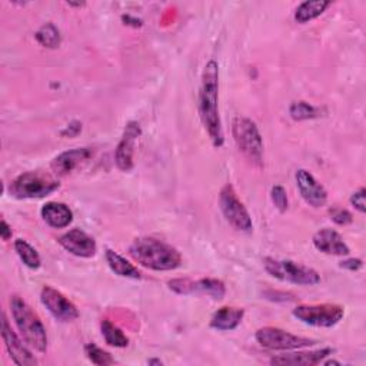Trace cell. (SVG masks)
<instances>
[{
  "instance_id": "44dd1931",
  "label": "cell",
  "mask_w": 366,
  "mask_h": 366,
  "mask_svg": "<svg viewBox=\"0 0 366 366\" xmlns=\"http://www.w3.org/2000/svg\"><path fill=\"white\" fill-rule=\"evenodd\" d=\"M104 257H106V262H107L109 267L112 269V272H114L117 276L129 277V279H140L142 277L140 270L133 263L126 260L123 256L116 253L114 250L106 249Z\"/></svg>"
},
{
  "instance_id": "484cf974",
  "label": "cell",
  "mask_w": 366,
  "mask_h": 366,
  "mask_svg": "<svg viewBox=\"0 0 366 366\" xmlns=\"http://www.w3.org/2000/svg\"><path fill=\"white\" fill-rule=\"evenodd\" d=\"M289 114L293 120H309V119H315L320 116V107H316L307 102L299 100V102H293L289 107Z\"/></svg>"
},
{
  "instance_id": "83f0119b",
  "label": "cell",
  "mask_w": 366,
  "mask_h": 366,
  "mask_svg": "<svg viewBox=\"0 0 366 366\" xmlns=\"http://www.w3.org/2000/svg\"><path fill=\"white\" fill-rule=\"evenodd\" d=\"M270 199L279 212H285L287 209V193L283 186L274 184L270 189Z\"/></svg>"
},
{
  "instance_id": "1f68e13d",
  "label": "cell",
  "mask_w": 366,
  "mask_h": 366,
  "mask_svg": "<svg viewBox=\"0 0 366 366\" xmlns=\"http://www.w3.org/2000/svg\"><path fill=\"white\" fill-rule=\"evenodd\" d=\"M81 130V123L80 122H71L70 124H67V127L64 130H61V136H69V137H74Z\"/></svg>"
},
{
  "instance_id": "7c38bea8",
  "label": "cell",
  "mask_w": 366,
  "mask_h": 366,
  "mask_svg": "<svg viewBox=\"0 0 366 366\" xmlns=\"http://www.w3.org/2000/svg\"><path fill=\"white\" fill-rule=\"evenodd\" d=\"M142 134V127L137 122L132 120L124 126L123 134L116 146L114 152V162L116 166L122 172H129L133 169V156H134V149H136V142L139 140Z\"/></svg>"
},
{
  "instance_id": "8fae6325",
  "label": "cell",
  "mask_w": 366,
  "mask_h": 366,
  "mask_svg": "<svg viewBox=\"0 0 366 366\" xmlns=\"http://www.w3.org/2000/svg\"><path fill=\"white\" fill-rule=\"evenodd\" d=\"M40 300L43 306L51 313V316L59 322H73L79 317V310L73 302H70L57 289L44 285L40 292Z\"/></svg>"
},
{
  "instance_id": "3957f363",
  "label": "cell",
  "mask_w": 366,
  "mask_h": 366,
  "mask_svg": "<svg viewBox=\"0 0 366 366\" xmlns=\"http://www.w3.org/2000/svg\"><path fill=\"white\" fill-rule=\"evenodd\" d=\"M10 309L14 323L23 337L34 350L44 353L47 349V332L39 315L20 296H11Z\"/></svg>"
},
{
  "instance_id": "d4e9b609",
  "label": "cell",
  "mask_w": 366,
  "mask_h": 366,
  "mask_svg": "<svg viewBox=\"0 0 366 366\" xmlns=\"http://www.w3.org/2000/svg\"><path fill=\"white\" fill-rule=\"evenodd\" d=\"M34 37H36V40H37L41 46L49 47V49H56V47H59L60 40H61L60 31H59V29H57L53 23H46V24H43V26L36 31Z\"/></svg>"
},
{
  "instance_id": "30bf717a",
  "label": "cell",
  "mask_w": 366,
  "mask_h": 366,
  "mask_svg": "<svg viewBox=\"0 0 366 366\" xmlns=\"http://www.w3.org/2000/svg\"><path fill=\"white\" fill-rule=\"evenodd\" d=\"M167 286L170 290H173L177 295H199V296H210L213 299H222L226 295V286L219 279H199V280H190V279H172L167 282Z\"/></svg>"
},
{
  "instance_id": "4316f807",
  "label": "cell",
  "mask_w": 366,
  "mask_h": 366,
  "mask_svg": "<svg viewBox=\"0 0 366 366\" xmlns=\"http://www.w3.org/2000/svg\"><path fill=\"white\" fill-rule=\"evenodd\" d=\"M84 355L92 363L97 366H106V365L114 363V359L112 357V355L94 343H87L84 346Z\"/></svg>"
},
{
  "instance_id": "836d02e7",
  "label": "cell",
  "mask_w": 366,
  "mask_h": 366,
  "mask_svg": "<svg viewBox=\"0 0 366 366\" xmlns=\"http://www.w3.org/2000/svg\"><path fill=\"white\" fill-rule=\"evenodd\" d=\"M322 363H325V365H340V363L336 362V360H327V362H322Z\"/></svg>"
},
{
  "instance_id": "ac0fdd59",
  "label": "cell",
  "mask_w": 366,
  "mask_h": 366,
  "mask_svg": "<svg viewBox=\"0 0 366 366\" xmlns=\"http://www.w3.org/2000/svg\"><path fill=\"white\" fill-rule=\"evenodd\" d=\"M313 244L315 247L325 253L333 256H346L350 253L349 246L343 240V237L333 229L323 227L313 234Z\"/></svg>"
},
{
  "instance_id": "e575fe53",
  "label": "cell",
  "mask_w": 366,
  "mask_h": 366,
  "mask_svg": "<svg viewBox=\"0 0 366 366\" xmlns=\"http://www.w3.org/2000/svg\"><path fill=\"white\" fill-rule=\"evenodd\" d=\"M149 363H157V365H162V362H160V360H154V359L149 360Z\"/></svg>"
},
{
  "instance_id": "7402d4cb",
  "label": "cell",
  "mask_w": 366,
  "mask_h": 366,
  "mask_svg": "<svg viewBox=\"0 0 366 366\" xmlns=\"http://www.w3.org/2000/svg\"><path fill=\"white\" fill-rule=\"evenodd\" d=\"M330 6L329 0H306L295 10V20L300 24L319 17Z\"/></svg>"
},
{
  "instance_id": "2e32d148",
  "label": "cell",
  "mask_w": 366,
  "mask_h": 366,
  "mask_svg": "<svg viewBox=\"0 0 366 366\" xmlns=\"http://www.w3.org/2000/svg\"><path fill=\"white\" fill-rule=\"evenodd\" d=\"M335 350L330 347H323L309 352H290L273 356L270 359L272 365H286V366H315L322 363Z\"/></svg>"
},
{
  "instance_id": "6da1fadb",
  "label": "cell",
  "mask_w": 366,
  "mask_h": 366,
  "mask_svg": "<svg viewBox=\"0 0 366 366\" xmlns=\"http://www.w3.org/2000/svg\"><path fill=\"white\" fill-rule=\"evenodd\" d=\"M199 117L214 147H222L224 133L219 114V63L210 59L202 71L197 96Z\"/></svg>"
},
{
  "instance_id": "8992f818",
  "label": "cell",
  "mask_w": 366,
  "mask_h": 366,
  "mask_svg": "<svg viewBox=\"0 0 366 366\" xmlns=\"http://www.w3.org/2000/svg\"><path fill=\"white\" fill-rule=\"evenodd\" d=\"M264 270L283 282H289L293 285H303V286H313L320 282V274L305 264H299L293 260H279L273 257L263 259Z\"/></svg>"
},
{
  "instance_id": "e0dca14e",
  "label": "cell",
  "mask_w": 366,
  "mask_h": 366,
  "mask_svg": "<svg viewBox=\"0 0 366 366\" xmlns=\"http://www.w3.org/2000/svg\"><path fill=\"white\" fill-rule=\"evenodd\" d=\"M93 156L92 147H77V149H70L66 152H61L57 154L51 163L50 167L54 174L57 176H66L70 172H73L79 164L87 162Z\"/></svg>"
},
{
  "instance_id": "4fadbf2b",
  "label": "cell",
  "mask_w": 366,
  "mask_h": 366,
  "mask_svg": "<svg viewBox=\"0 0 366 366\" xmlns=\"http://www.w3.org/2000/svg\"><path fill=\"white\" fill-rule=\"evenodd\" d=\"M1 337H3L4 346H6L11 360L16 365H19V366H34L37 363L36 357L26 347V345H23L21 339L11 329V326H10L4 313H1Z\"/></svg>"
},
{
  "instance_id": "9a60e30c",
  "label": "cell",
  "mask_w": 366,
  "mask_h": 366,
  "mask_svg": "<svg viewBox=\"0 0 366 366\" xmlns=\"http://www.w3.org/2000/svg\"><path fill=\"white\" fill-rule=\"evenodd\" d=\"M59 243L64 250L79 257H92L96 254L97 250L94 239L79 227L70 229L69 232L63 233L59 237Z\"/></svg>"
},
{
  "instance_id": "7a4b0ae2",
  "label": "cell",
  "mask_w": 366,
  "mask_h": 366,
  "mask_svg": "<svg viewBox=\"0 0 366 366\" xmlns=\"http://www.w3.org/2000/svg\"><path fill=\"white\" fill-rule=\"evenodd\" d=\"M129 254L139 264L156 270H174L182 264L180 252L169 243L154 237H137L129 247Z\"/></svg>"
},
{
  "instance_id": "603a6c76",
  "label": "cell",
  "mask_w": 366,
  "mask_h": 366,
  "mask_svg": "<svg viewBox=\"0 0 366 366\" xmlns=\"http://www.w3.org/2000/svg\"><path fill=\"white\" fill-rule=\"evenodd\" d=\"M100 330L102 335L104 337V342L109 346H114V347H126L129 345V337L123 333V330L116 326L112 320L109 319H103L100 322Z\"/></svg>"
},
{
  "instance_id": "277c9868",
  "label": "cell",
  "mask_w": 366,
  "mask_h": 366,
  "mask_svg": "<svg viewBox=\"0 0 366 366\" xmlns=\"http://www.w3.org/2000/svg\"><path fill=\"white\" fill-rule=\"evenodd\" d=\"M232 134L237 149L254 166H263V139L257 124L249 117H236L232 123Z\"/></svg>"
},
{
  "instance_id": "ffe728a7",
  "label": "cell",
  "mask_w": 366,
  "mask_h": 366,
  "mask_svg": "<svg viewBox=\"0 0 366 366\" xmlns=\"http://www.w3.org/2000/svg\"><path fill=\"white\" fill-rule=\"evenodd\" d=\"M243 316H244L243 309L223 306L213 313L210 319V326L217 330H233L240 325Z\"/></svg>"
},
{
  "instance_id": "52a82bcc",
  "label": "cell",
  "mask_w": 366,
  "mask_h": 366,
  "mask_svg": "<svg viewBox=\"0 0 366 366\" xmlns=\"http://www.w3.org/2000/svg\"><path fill=\"white\" fill-rule=\"evenodd\" d=\"M219 206L220 210L227 220V223L239 232L249 233L253 229L252 217L243 204V202L237 197L232 184H224L219 193Z\"/></svg>"
},
{
  "instance_id": "4dcf8cb0",
  "label": "cell",
  "mask_w": 366,
  "mask_h": 366,
  "mask_svg": "<svg viewBox=\"0 0 366 366\" xmlns=\"http://www.w3.org/2000/svg\"><path fill=\"white\" fill-rule=\"evenodd\" d=\"M339 266L342 269H346L349 272H357L359 269L363 267V260L359 257H350V259H345L339 263Z\"/></svg>"
},
{
  "instance_id": "f1b7e54d",
  "label": "cell",
  "mask_w": 366,
  "mask_h": 366,
  "mask_svg": "<svg viewBox=\"0 0 366 366\" xmlns=\"http://www.w3.org/2000/svg\"><path fill=\"white\" fill-rule=\"evenodd\" d=\"M330 219L339 226H346L353 222L350 212H347L346 209H340V207L330 209Z\"/></svg>"
},
{
  "instance_id": "f546056e",
  "label": "cell",
  "mask_w": 366,
  "mask_h": 366,
  "mask_svg": "<svg viewBox=\"0 0 366 366\" xmlns=\"http://www.w3.org/2000/svg\"><path fill=\"white\" fill-rule=\"evenodd\" d=\"M365 194H366L365 187H360L359 190L353 192L352 196H350V204H352L357 212H360V213H365V212H366Z\"/></svg>"
},
{
  "instance_id": "ba28073f",
  "label": "cell",
  "mask_w": 366,
  "mask_h": 366,
  "mask_svg": "<svg viewBox=\"0 0 366 366\" xmlns=\"http://www.w3.org/2000/svg\"><path fill=\"white\" fill-rule=\"evenodd\" d=\"M293 316L315 327H332L337 325L343 316L345 309L335 303H320V305H299L293 309Z\"/></svg>"
},
{
  "instance_id": "9c48e42d",
  "label": "cell",
  "mask_w": 366,
  "mask_h": 366,
  "mask_svg": "<svg viewBox=\"0 0 366 366\" xmlns=\"http://www.w3.org/2000/svg\"><path fill=\"white\" fill-rule=\"evenodd\" d=\"M254 337L260 346L270 349V350H286L287 352V350L303 349V347H307V346H312L316 343L315 339L297 336L287 330H283L280 327H273V326L260 327L254 333Z\"/></svg>"
},
{
  "instance_id": "5b68a950",
  "label": "cell",
  "mask_w": 366,
  "mask_h": 366,
  "mask_svg": "<svg viewBox=\"0 0 366 366\" xmlns=\"http://www.w3.org/2000/svg\"><path fill=\"white\" fill-rule=\"evenodd\" d=\"M59 182L41 172H26L19 174L9 186L10 196L16 199H40L59 189Z\"/></svg>"
},
{
  "instance_id": "5bb4252c",
  "label": "cell",
  "mask_w": 366,
  "mask_h": 366,
  "mask_svg": "<svg viewBox=\"0 0 366 366\" xmlns=\"http://www.w3.org/2000/svg\"><path fill=\"white\" fill-rule=\"evenodd\" d=\"M295 177L299 193L307 204H310L312 207H322L326 204L327 192L310 172H307L306 169H299Z\"/></svg>"
},
{
  "instance_id": "d6986e66",
  "label": "cell",
  "mask_w": 366,
  "mask_h": 366,
  "mask_svg": "<svg viewBox=\"0 0 366 366\" xmlns=\"http://www.w3.org/2000/svg\"><path fill=\"white\" fill-rule=\"evenodd\" d=\"M43 220L53 229L67 227L73 220L71 209L61 202H47L43 204L41 210Z\"/></svg>"
},
{
  "instance_id": "cb8c5ba5",
  "label": "cell",
  "mask_w": 366,
  "mask_h": 366,
  "mask_svg": "<svg viewBox=\"0 0 366 366\" xmlns=\"http://www.w3.org/2000/svg\"><path fill=\"white\" fill-rule=\"evenodd\" d=\"M14 250L17 253V256L20 257V260L30 269H37L41 264V259L40 254L37 253V250L27 243L24 239H16L14 240Z\"/></svg>"
},
{
  "instance_id": "d6a6232c",
  "label": "cell",
  "mask_w": 366,
  "mask_h": 366,
  "mask_svg": "<svg viewBox=\"0 0 366 366\" xmlns=\"http://www.w3.org/2000/svg\"><path fill=\"white\" fill-rule=\"evenodd\" d=\"M0 236H1V239L6 242V240H9L10 237H11V229H10V226H9V223L4 220V219H1V227H0Z\"/></svg>"
}]
</instances>
